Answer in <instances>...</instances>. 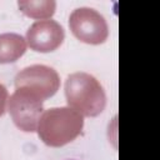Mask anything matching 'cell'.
<instances>
[{"mask_svg": "<svg viewBox=\"0 0 160 160\" xmlns=\"http://www.w3.org/2000/svg\"><path fill=\"white\" fill-rule=\"evenodd\" d=\"M84 128V118L69 106L44 111L38 122V135L51 148L64 146L75 140Z\"/></svg>", "mask_w": 160, "mask_h": 160, "instance_id": "cell-1", "label": "cell"}, {"mask_svg": "<svg viewBox=\"0 0 160 160\" xmlns=\"http://www.w3.org/2000/svg\"><path fill=\"white\" fill-rule=\"evenodd\" d=\"M18 5L26 16L40 20L50 19L56 9V2L52 0H21Z\"/></svg>", "mask_w": 160, "mask_h": 160, "instance_id": "cell-8", "label": "cell"}, {"mask_svg": "<svg viewBox=\"0 0 160 160\" xmlns=\"http://www.w3.org/2000/svg\"><path fill=\"white\" fill-rule=\"evenodd\" d=\"M26 51L25 39L15 32L0 34V64L16 61Z\"/></svg>", "mask_w": 160, "mask_h": 160, "instance_id": "cell-7", "label": "cell"}, {"mask_svg": "<svg viewBox=\"0 0 160 160\" xmlns=\"http://www.w3.org/2000/svg\"><path fill=\"white\" fill-rule=\"evenodd\" d=\"M69 28L72 35L86 44H102L109 36L105 18L91 8L75 9L69 18Z\"/></svg>", "mask_w": 160, "mask_h": 160, "instance_id": "cell-4", "label": "cell"}, {"mask_svg": "<svg viewBox=\"0 0 160 160\" xmlns=\"http://www.w3.org/2000/svg\"><path fill=\"white\" fill-rule=\"evenodd\" d=\"M65 98L69 108L89 118L100 115L106 105L104 88L88 72H74L68 76L65 81Z\"/></svg>", "mask_w": 160, "mask_h": 160, "instance_id": "cell-2", "label": "cell"}, {"mask_svg": "<svg viewBox=\"0 0 160 160\" xmlns=\"http://www.w3.org/2000/svg\"><path fill=\"white\" fill-rule=\"evenodd\" d=\"M64 39V29L55 20H38L26 31L28 45L38 52H51L56 50Z\"/></svg>", "mask_w": 160, "mask_h": 160, "instance_id": "cell-6", "label": "cell"}, {"mask_svg": "<svg viewBox=\"0 0 160 160\" xmlns=\"http://www.w3.org/2000/svg\"><path fill=\"white\" fill-rule=\"evenodd\" d=\"M9 101V94L6 88L0 84V116L4 115L5 110H6V102Z\"/></svg>", "mask_w": 160, "mask_h": 160, "instance_id": "cell-9", "label": "cell"}, {"mask_svg": "<svg viewBox=\"0 0 160 160\" xmlns=\"http://www.w3.org/2000/svg\"><path fill=\"white\" fill-rule=\"evenodd\" d=\"M60 86L58 72L46 65H31L15 76V88H25L36 94L41 100L49 99L56 94Z\"/></svg>", "mask_w": 160, "mask_h": 160, "instance_id": "cell-5", "label": "cell"}, {"mask_svg": "<svg viewBox=\"0 0 160 160\" xmlns=\"http://www.w3.org/2000/svg\"><path fill=\"white\" fill-rule=\"evenodd\" d=\"M42 101L29 89H16L10 96L8 105L14 124L25 132H34L38 129V122L44 110Z\"/></svg>", "mask_w": 160, "mask_h": 160, "instance_id": "cell-3", "label": "cell"}]
</instances>
